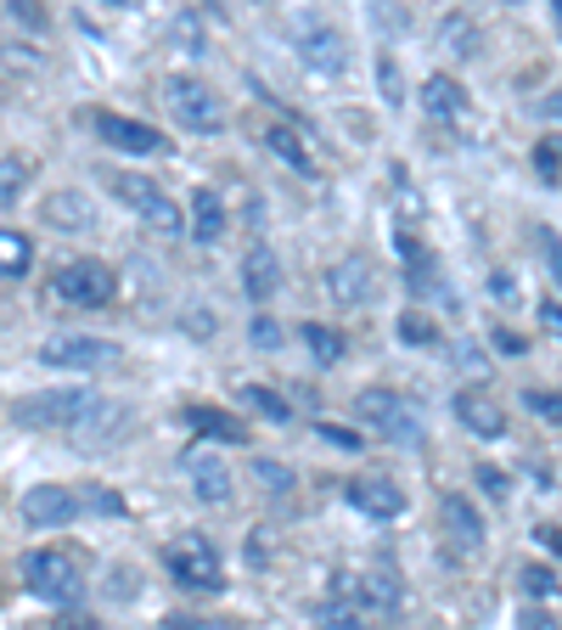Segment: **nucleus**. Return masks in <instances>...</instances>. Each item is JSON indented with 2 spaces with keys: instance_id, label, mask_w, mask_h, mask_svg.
Wrapping results in <instances>:
<instances>
[{
  "instance_id": "obj_1",
  "label": "nucleus",
  "mask_w": 562,
  "mask_h": 630,
  "mask_svg": "<svg viewBox=\"0 0 562 630\" xmlns=\"http://www.w3.org/2000/svg\"><path fill=\"white\" fill-rule=\"evenodd\" d=\"M163 102H170V113L180 119V129H197V136H214V129H225V102L191 74H170L163 79Z\"/></svg>"
},
{
  "instance_id": "obj_2",
  "label": "nucleus",
  "mask_w": 562,
  "mask_h": 630,
  "mask_svg": "<svg viewBox=\"0 0 562 630\" xmlns=\"http://www.w3.org/2000/svg\"><path fill=\"white\" fill-rule=\"evenodd\" d=\"M354 417L366 428H377V434L394 440V445H422V422L394 388H360L354 394Z\"/></svg>"
},
{
  "instance_id": "obj_3",
  "label": "nucleus",
  "mask_w": 562,
  "mask_h": 630,
  "mask_svg": "<svg viewBox=\"0 0 562 630\" xmlns=\"http://www.w3.org/2000/svg\"><path fill=\"white\" fill-rule=\"evenodd\" d=\"M23 585L46 596V603H74V596L85 591V575H79V563L68 552H28L23 557Z\"/></svg>"
},
{
  "instance_id": "obj_4",
  "label": "nucleus",
  "mask_w": 562,
  "mask_h": 630,
  "mask_svg": "<svg viewBox=\"0 0 562 630\" xmlns=\"http://www.w3.org/2000/svg\"><path fill=\"white\" fill-rule=\"evenodd\" d=\"M96 400L90 388H46V394H23L12 406L17 428H74L85 417V406Z\"/></svg>"
},
{
  "instance_id": "obj_5",
  "label": "nucleus",
  "mask_w": 562,
  "mask_h": 630,
  "mask_svg": "<svg viewBox=\"0 0 562 630\" xmlns=\"http://www.w3.org/2000/svg\"><path fill=\"white\" fill-rule=\"evenodd\" d=\"M40 367L108 372V367H118V344L113 338H90V333H57V338L40 344Z\"/></svg>"
},
{
  "instance_id": "obj_6",
  "label": "nucleus",
  "mask_w": 562,
  "mask_h": 630,
  "mask_svg": "<svg viewBox=\"0 0 562 630\" xmlns=\"http://www.w3.org/2000/svg\"><path fill=\"white\" fill-rule=\"evenodd\" d=\"M113 287H118V276L102 259H68L57 271V298H68L74 310H102L113 298Z\"/></svg>"
},
{
  "instance_id": "obj_7",
  "label": "nucleus",
  "mask_w": 562,
  "mask_h": 630,
  "mask_svg": "<svg viewBox=\"0 0 562 630\" xmlns=\"http://www.w3.org/2000/svg\"><path fill=\"white\" fill-rule=\"evenodd\" d=\"M170 575L186 585V591H220L225 585V563H220V552L209 546V541H197V535H186V541H175L170 546Z\"/></svg>"
},
{
  "instance_id": "obj_8",
  "label": "nucleus",
  "mask_w": 562,
  "mask_h": 630,
  "mask_svg": "<svg viewBox=\"0 0 562 630\" xmlns=\"http://www.w3.org/2000/svg\"><path fill=\"white\" fill-rule=\"evenodd\" d=\"M113 192H118L147 225H158V237H175V231H180V209H175L147 175H113Z\"/></svg>"
},
{
  "instance_id": "obj_9",
  "label": "nucleus",
  "mask_w": 562,
  "mask_h": 630,
  "mask_svg": "<svg viewBox=\"0 0 562 630\" xmlns=\"http://www.w3.org/2000/svg\"><path fill=\"white\" fill-rule=\"evenodd\" d=\"M292 51H299L315 74H344V69H349L344 35H338L333 23H321V17H304V23H299V35H292Z\"/></svg>"
},
{
  "instance_id": "obj_10",
  "label": "nucleus",
  "mask_w": 562,
  "mask_h": 630,
  "mask_svg": "<svg viewBox=\"0 0 562 630\" xmlns=\"http://www.w3.org/2000/svg\"><path fill=\"white\" fill-rule=\"evenodd\" d=\"M79 495L68 484H35L23 495V523H35V529H62V523H74L79 518Z\"/></svg>"
},
{
  "instance_id": "obj_11",
  "label": "nucleus",
  "mask_w": 562,
  "mask_h": 630,
  "mask_svg": "<svg viewBox=\"0 0 562 630\" xmlns=\"http://www.w3.org/2000/svg\"><path fill=\"white\" fill-rule=\"evenodd\" d=\"M372 293H377V276H372V259L366 254H349V259H338L333 271H326V298L344 305V310H360Z\"/></svg>"
},
{
  "instance_id": "obj_12",
  "label": "nucleus",
  "mask_w": 562,
  "mask_h": 630,
  "mask_svg": "<svg viewBox=\"0 0 562 630\" xmlns=\"http://www.w3.org/2000/svg\"><path fill=\"white\" fill-rule=\"evenodd\" d=\"M439 529H445L450 552H461V557L484 546V518H478V507L467 502V495H445L439 502Z\"/></svg>"
},
{
  "instance_id": "obj_13",
  "label": "nucleus",
  "mask_w": 562,
  "mask_h": 630,
  "mask_svg": "<svg viewBox=\"0 0 562 630\" xmlns=\"http://www.w3.org/2000/svg\"><path fill=\"white\" fill-rule=\"evenodd\" d=\"M344 495H349L360 512H372V518H400V512H405V490L394 484V479H383V473H360V479H349Z\"/></svg>"
},
{
  "instance_id": "obj_14",
  "label": "nucleus",
  "mask_w": 562,
  "mask_h": 630,
  "mask_svg": "<svg viewBox=\"0 0 562 630\" xmlns=\"http://www.w3.org/2000/svg\"><path fill=\"white\" fill-rule=\"evenodd\" d=\"M242 293L259 298V305L282 293V254H276L271 243H253V248L242 254Z\"/></svg>"
},
{
  "instance_id": "obj_15",
  "label": "nucleus",
  "mask_w": 562,
  "mask_h": 630,
  "mask_svg": "<svg viewBox=\"0 0 562 630\" xmlns=\"http://www.w3.org/2000/svg\"><path fill=\"white\" fill-rule=\"evenodd\" d=\"M186 473H191V490L203 507H230V468L209 450H191L186 456Z\"/></svg>"
},
{
  "instance_id": "obj_16",
  "label": "nucleus",
  "mask_w": 562,
  "mask_h": 630,
  "mask_svg": "<svg viewBox=\"0 0 562 630\" xmlns=\"http://www.w3.org/2000/svg\"><path fill=\"white\" fill-rule=\"evenodd\" d=\"M96 129H102V141L118 147V152H163V136H158L152 124H141V119L102 113V119H96Z\"/></svg>"
},
{
  "instance_id": "obj_17",
  "label": "nucleus",
  "mask_w": 562,
  "mask_h": 630,
  "mask_svg": "<svg viewBox=\"0 0 562 630\" xmlns=\"http://www.w3.org/2000/svg\"><path fill=\"white\" fill-rule=\"evenodd\" d=\"M74 440H85V445H96V440H113V434H129V411L124 406H113V400H90L85 406V417L68 428Z\"/></svg>"
},
{
  "instance_id": "obj_18",
  "label": "nucleus",
  "mask_w": 562,
  "mask_h": 630,
  "mask_svg": "<svg viewBox=\"0 0 562 630\" xmlns=\"http://www.w3.org/2000/svg\"><path fill=\"white\" fill-rule=\"evenodd\" d=\"M422 108H427V119L461 124V119H467V90H461L450 74H427V85H422Z\"/></svg>"
},
{
  "instance_id": "obj_19",
  "label": "nucleus",
  "mask_w": 562,
  "mask_h": 630,
  "mask_svg": "<svg viewBox=\"0 0 562 630\" xmlns=\"http://www.w3.org/2000/svg\"><path fill=\"white\" fill-rule=\"evenodd\" d=\"M46 225H57V231H96V203L85 192H51L46 197Z\"/></svg>"
},
{
  "instance_id": "obj_20",
  "label": "nucleus",
  "mask_w": 562,
  "mask_h": 630,
  "mask_svg": "<svg viewBox=\"0 0 562 630\" xmlns=\"http://www.w3.org/2000/svg\"><path fill=\"white\" fill-rule=\"evenodd\" d=\"M455 411H461V422H467L478 440H501L507 434V411L495 406L489 394H455Z\"/></svg>"
},
{
  "instance_id": "obj_21",
  "label": "nucleus",
  "mask_w": 562,
  "mask_h": 630,
  "mask_svg": "<svg viewBox=\"0 0 562 630\" xmlns=\"http://www.w3.org/2000/svg\"><path fill=\"white\" fill-rule=\"evenodd\" d=\"M186 428L203 434V440H220V445H242L248 440V428L237 417H225L220 406H186Z\"/></svg>"
},
{
  "instance_id": "obj_22",
  "label": "nucleus",
  "mask_w": 562,
  "mask_h": 630,
  "mask_svg": "<svg viewBox=\"0 0 562 630\" xmlns=\"http://www.w3.org/2000/svg\"><path fill=\"white\" fill-rule=\"evenodd\" d=\"M191 237L197 243H220L225 237V203L209 186H197V197H191Z\"/></svg>"
},
{
  "instance_id": "obj_23",
  "label": "nucleus",
  "mask_w": 562,
  "mask_h": 630,
  "mask_svg": "<svg viewBox=\"0 0 562 630\" xmlns=\"http://www.w3.org/2000/svg\"><path fill=\"white\" fill-rule=\"evenodd\" d=\"M28 264H35V243H28L23 231H7V225H0V276H7V282H23Z\"/></svg>"
},
{
  "instance_id": "obj_24",
  "label": "nucleus",
  "mask_w": 562,
  "mask_h": 630,
  "mask_svg": "<svg viewBox=\"0 0 562 630\" xmlns=\"http://www.w3.org/2000/svg\"><path fill=\"white\" fill-rule=\"evenodd\" d=\"M299 338H304V349L315 355V367H338V355H344V338L333 333V326H321V321H304V326H299Z\"/></svg>"
},
{
  "instance_id": "obj_25",
  "label": "nucleus",
  "mask_w": 562,
  "mask_h": 630,
  "mask_svg": "<svg viewBox=\"0 0 562 630\" xmlns=\"http://www.w3.org/2000/svg\"><path fill=\"white\" fill-rule=\"evenodd\" d=\"M237 400H242L248 411H259L264 422H287V417H292V406L282 400V394H276V388H259V383H242Z\"/></svg>"
},
{
  "instance_id": "obj_26",
  "label": "nucleus",
  "mask_w": 562,
  "mask_h": 630,
  "mask_svg": "<svg viewBox=\"0 0 562 630\" xmlns=\"http://www.w3.org/2000/svg\"><path fill=\"white\" fill-rule=\"evenodd\" d=\"M354 603H372L377 614H400V580L383 575V569H372V575H366V591H360Z\"/></svg>"
},
{
  "instance_id": "obj_27",
  "label": "nucleus",
  "mask_w": 562,
  "mask_h": 630,
  "mask_svg": "<svg viewBox=\"0 0 562 630\" xmlns=\"http://www.w3.org/2000/svg\"><path fill=\"white\" fill-rule=\"evenodd\" d=\"M248 473H253V484L271 490L276 502H287V495H292V468H282L276 456H253V461H248Z\"/></svg>"
},
{
  "instance_id": "obj_28",
  "label": "nucleus",
  "mask_w": 562,
  "mask_h": 630,
  "mask_svg": "<svg viewBox=\"0 0 562 630\" xmlns=\"http://www.w3.org/2000/svg\"><path fill=\"white\" fill-rule=\"evenodd\" d=\"M170 35H175V46H180L186 57H203V51H209V28H203V12H180Z\"/></svg>"
},
{
  "instance_id": "obj_29",
  "label": "nucleus",
  "mask_w": 562,
  "mask_h": 630,
  "mask_svg": "<svg viewBox=\"0 0 562 630\" xmlns=\"http://www.w3.org/2000/svg\"><path fill=\"white\" fill-rule=\"evenodd\" d=\"M439 40H445V51H450V57H478V28H473L467 17H445Z\"/></svg>"
},
{
  "instance_id": "obj_30",
  "label": "nucleus",
  "mask_w": 562,
  "mask_h": 630,
  "mask_svg": "<svg viewBox=\"0 0 562 630\" xmlns=\"http://www.w3.org/2000/svg\"><path fill=\"white\" fill-rule=\"evenodd\" d=\"M23 181H28V158L7 152V158H0V209H12L23 197Z\"/></svg>"
},
{
  "instance_id": "obj_31",
  "label": "nucleus",
  "mask_w": 562,
  "mask_h": 630,
  "mask_svg": "<svg viewBox=\"0 0 562 630\" xmlns=\"http://www.w3.org/2000/svg\"><path fill=\"white\" fill-rule=\"evenodd\" d=\"M377 90H383V102H388V108H400V102H405V79H400V62H394L388 51L377 57Z\"/></svg>"
},
{
  "instance_id": "obj_32",
  "label": "nucleus",
  "mask_w": 562,
  "mask_h": 630,
  "mask_svg": "<svg viewBox=\"0 0 562 630\" xmlns=\"http://www.w3.org/2000/svg\"><path fill=\"white\" fill-rule=\"evenodd\" d=\"M264 141H271V152H276V158H287L292 170H304V175H310V152L299 147V136H292V129H271Z\"/></svg>"
},
{
  "instance_id": "obj_33",
  "label": "nucleus",
  "mask_w": 562,
  "mask_h": 630,
  "mask_svg": "<svg viewBox=\"0 0 562 630\" xmlns=\"http://www.w3.org/2000/svg\"><path fill=\"white\" fill-rule=\"evenodd\" d=\"M400 338H405V344H439V326L427 321L422 310H405V316H400Z\"/></svg>"
},
{
  "instance_id": "obj_34",
  "label": "nucleus",
  "mask_w": 562,
  "mask_h": 630,
  "mask_svg": "<svg viewBox=\"0 0 562 630\" xmlns=\"http://www.w3.org/2000/svg\"><path fill=\"white\" fill-rule=\"evenodd\" d=\"M321 625H326V630H366V619L354 614V603H338V596L321 608Z\"/></svg>"
},
{
  "instance_id": "obj_35",
  "label": "nucleus",
  "mask_w": 562,
  "mask_h": 630,
  "mask_svg": "<svg viewBox=\"0 0 562 630\" xmlns=\"http://www.w3.org/2000/svg\"><path fill=\"white\" fill-rule=\"evenodd\" d=\"M535 243H540V254H546V264H551V282L562 287V237L551 225H535Z\"/></svg>"
},
{
  "instance_id": "obj_36",
  "label": "nucleus",
  "mask_w": 562,
  "mask_h": 630,
  "mask_svg": "<svg viewBox=\"0 0 562 630\" xmlns=\"http://www.w3.org/2000/svg\"><path fill=\"white\" fill-rule=\"evenodd\" d=\"M248 338H253V349H282V326L271 321V316H253V326H248Z\"/></svg>"
},
{
  "instance_id": "obj_37",
  "label": "nucleus",
  "mask_w": 562,
  "mask_h": 630,
  "mask_svg": "<svg viewBox=\"0 0 562 630\" xmlns=\"http://www.w3.org/2000/svg\"><path fill=\"white\" fill-rule=\"evenodd\" d=\"M523 406H528V411H540L546 422H562V394H546V388H528V394H523Z\"/></svg>"
},
{
  "instance_id": "obj_38",
  "label": "nucleus",
  "mask_w": 562,
  "mask_h": 630,
  "mask_svg": "<svg viewBox=\"0 0 562 630\" xmlns=\"http://www.w3.org/2000/svg\"><path fill=\"white\" fill-rule=\"evenodd\" d=\"M90 512H102V518H124V495L118 490H90Z\"/></svg>"
},
{
  "instance_id": "obj_39",
  "label": "nucleus",
  "mask_w": 562,
  "mask_h": 630,
  "mask_svg": "<svg viewBox=\"0 0 562 630\" xmlns=\"http://www.w3.org/2000/svg\"><path fill=\"white\" fill-rule=\"evenodd\" d=\"M315 434H321L326 445H338V450H360V434H354V428H338V422H321Z\"/></svg>"
},
{
  "instance_id": "obj_40",
  "label": "nucleus",
  "mask_w": 562,
  "mask_h": 630,
  "mask_svg": "<svg viewBox=\"0 0 562 630\" xmlns=\"http://www.w3.org/2000/svg\"><path fill=\"white\" fill-rule=\"evenodd\" d=\"M489 293H495V305H517V298H523L517 282H512V271H495V276H489Z\"/></svg>"
},
{
  "instance_id": "obj_41",
  "label": "nucleus",
  "mask_w": 562,
  "mask_h": 630,
  "mask_svg": "<svg viewBox=\"0 0 562 630\" xmlns=\"http://www.w3.org/2000/svg\"><path fill=\"white\" fill-rule=\"evenodd\" d=\"M523 585L535 591V596H551V591H557V575H551V569H523Z\"/></svg>"
},
{
  "instance_id": "obj_42",
  "label": "nucleus",
  "mask_w": 562,
  "mask_h": 630,
  "mask_svg": "<svg viewBox=\"0 0 562 630\" xmlns=\"http://www.w3.org/2000/svg\"><path fill=\"white\" fill-rule=\"evenodd\" d=\"M517 630H562V625H557L546 608H523V614H517Z\"/></svg>"
},
{
  "instance_id": "obj_43",
  "label": "nucleus",
  "mask_w": 562,
  "mask_h": 630,
  "mask_svg": "<svg viewBox=\"0 0 562 630\" xmlns=\"http://www.w3.org/2000/svg\"><path fill=\"white\" fill-rule=\"evenodd\" d=\"M7 12H12V17H17L23 28H46V12H40V7H28V0H12Z\"/></svg>"
},
{
  "instance_id": "obj_44",
  "label": "nucleus",
  "mask_w": 562,
  "mask_h": 630,
  "mask_svg": "<svg viewBox=\"0 0 562 630\" xmlns=\"http://www.w3.org/2000/svg\"><path fill=\"white\" fill-rule=\"evenodd\" d=\"M540 321H546L551 338H562V305H557V298H546V305H540Z\"/></svg>"
},
{
  "instance_id": "obj_45",
  "label": "nucleus",
  "mask_w": 562,
  "mask_h": 630,
  "mask_svg": "<svg viewBox=\"0 0 562 630\" xmlns=\"http://www.w3.org/2000/svg\"><path fill=\"white\" fill-rule=\"evenodd\" d=\"M478 484H484L489 495H507V473H495V468H478Z\"/></svg>"
},
{
  "instance_id": "obj_46",
  "label": "nucleus",
  "mask_w": 562,
  "mask_h": 630,
  "mask_svg": "<svg viewBox=\"0 0 562 630\" xmlns=\"http://www.w3.org/2000/svg\"><path fill=\"white\" fill-rule=\"evenodd\" d=\"M455 360H461V367H467V372H484V355H478L473 344H455Z\"/></svg>"
},
{
  "instance_id": "obj_47",
  "label": "nucleus",
  "mask_w": 562,
  "mask_h": 630,
  "mask_svg": "<svg viewBox=\"0 0 562 630\" xmlns=\"http://www.w3.org/2000/svg\"><path fill=\"white\" fill-rule=\"evenodd\" d=\"M557 158H562V147H557V141H546V147H540V175H546V181L557 175Z\"/></svg>"
},
{
  "instance_id": "obj_48",
  "label": "nucleus",
  "mask_w": 562,
  "mask_h": 630,
  "mask_svg": "<svg viewBox=\"0 0 562 630\" xmlns=\"http://www.w3.org/2000/svg\"><path fill=\"white\" fill-rule=\"evenodd\" d=\"M186 326H191V333H203V338H209V333H214V316H209V310H203V316L191 310V316H186Z\"/></svg>"
},
{
  "instance_id": "obj_49",
  "label": "nucleus",
  "mask_w": 562,
  "mask_h": 630,
  "mask_svg": "<svg viewBox=\"0 0 562 630\" xmlns=\"http://www.w3.org/2000/svg\"><path fill=\"white\" fill-rule=\"evenodd\" d=\"M495 344H501L507 355H523V338H517V333H495Z\"/></svg>"
},
{
  "instance_id": "obj_50",
  "label": "nucleus",
  "mask_w": 562,
  "mask_h": 630,
  "mask_svg": "<svg viewBox=\"0 0 562 630\" xmlns=\"http://www.w3.org/2000/svg\"><path fill=\"white\" fill-rule=\"evenodd\" d=\"M540 541H551V552L562 557V535H557V529H540Z\"/></svg>"
},
{
  "instance_id": "obj_51",
  "label": "nucleus",
  "mask_w": 562,
  "mask_h": 630,
  "mask_svg": "<svg viewBox=\"0 0 562 630\" xmlns=\"http://www.w3.org/2000/svg\"><path fill=\"white\" fill-rule=\"evenodd\" d=\"M551 23H557V28H562V7H551Z\"/></svg>"
}]
</instances>
